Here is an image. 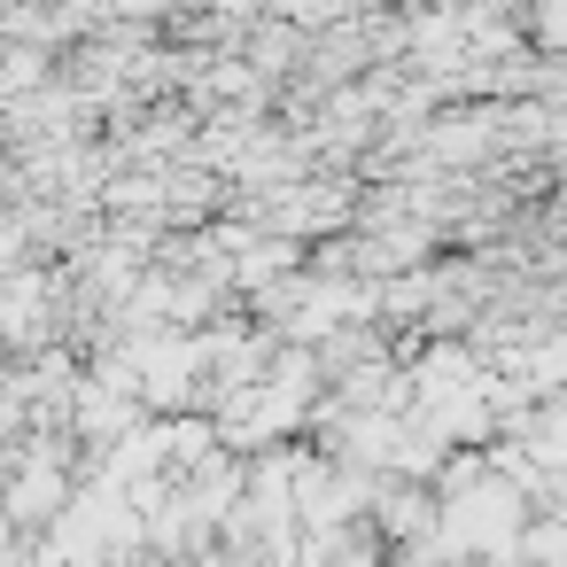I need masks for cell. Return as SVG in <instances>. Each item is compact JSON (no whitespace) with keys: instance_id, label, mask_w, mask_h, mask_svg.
Masks as SVG:
<instances>
[{"instance_id":"1","label":"cell","mask_w":567,"mask_h":567,"mask_svg":"<svg viewBox=\"0 0 567 567\" xmlns=\"http://www.w3.org/2000/svg\"><path fill=\"white\" fill-rule=\"evenodd\" d=\"M148 358H156V350H133L125 365H148ZM179 358H187V350H179V342H164V365H179ZM148 396H156V404H172V373H156V389H148Z\"/></svg>"}]
</instances>
